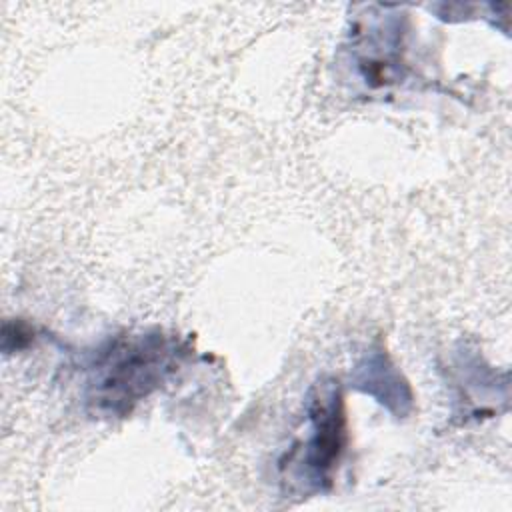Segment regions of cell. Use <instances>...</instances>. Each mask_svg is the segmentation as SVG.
Here are the masks:
<instances>
[{"instance_id":"7a4b0ae2","label":"cell","mask_w":512,"mask_h":512,"mask_svg":"<svg viewBox=\"0 0 512 512\" xmlns=\"http://www.w3.org/2000/svg\"><path fill=\"white\" fill-rule=\"evenodd\" d=\"M308 434L280 460L282 484L308 498L332 488L338 464L348 446V416L342 386L336 378H318L306 398Z\"/></svg>"},{"instance_id":"6da1fadb","label":"cell","mask_w":512,"mask_h":512,"mask_svg":"<svg viewBox=\"0 0 512 512\" xmlns=\"http://www.w3.org/2000/svg\"><path fill=\"white\" fill-rule=\"evenodd\" d=\"M188 356L190 342L160 328L114 336L88 358L84 402L96 416L124 418L160 390Z\"/></svg>"},{"instance_id":"277c9868","label":"cell","mask_w":512,"mask_h":512,"mask_svg":"<svg viewBox=\"0 0 512 512\" xmlns=\"http://www.w3.org/2000/svg\"><path fill=\"white\" fill-rule=\"evenodd\" d=\"M402 32V18L396 14H376V20L362 30L356 46L360 50L358 66L370 86H384L400 74Z\"/></svg>"},{"instance_id":"5b68a950","label":"cell","mask_w":512,"mask_h":512,"mask_svg":"<svg viewBox=\"0 0 512 512\" xmlns=\"http://www.w3.org/2000/svg\"><path fill=\"white\" fill-rule=\"evenodd\" d=\"M32 340H34V330H32L30 324H26V322H22V320L4 322V330H2V350H4L6 354L26 348Z\"/></svg>"},{"instance_id":"3957f363","label":"cell","mask_w":512,"mask_h":512,"mask_svg":"<svg viewBox=\"0 0 512 512\" xmlns=\"http://www.w3.org/2000/svg\"><path fill=\"white\" fill-rule=\"evenodd\" d=\"M350 384L362 394L372 396L394 418H406L414 410V392L396 368L384 346L374 344L354 366Z\"/></svg>"}]
</instances>
